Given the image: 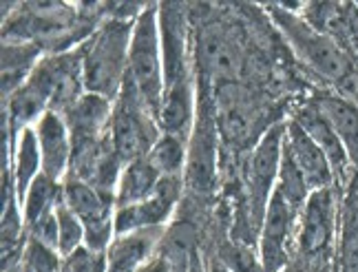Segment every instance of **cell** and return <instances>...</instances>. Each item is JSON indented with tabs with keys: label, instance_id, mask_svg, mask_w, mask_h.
<instances>
[{
	"label": "cell",
	"instance_id": "cell-33",
	"mask_svg": "<svg viewBox=\"0 0 358 272\" xmlns=\"http://www.w3.org/2000/svg\"><path fill=\"white\" fill-rule=\"evenodd\" d=\"M3 272H22V264H20V266H13V268H9V270H3Z\"/></svg>",
	"mask_w": 358,
	"mask_h": 272
},
{
	"label": "cell",
	"instance_id": "cell-7",
	"mask_svg": "<svg viewBox=\"0 0 358 272\" xmlns=\"http://www.w3.org/2000/svg\"><path fill=\"white\" fill-rule=\"evenodd\" d=\"M213 91L201 89L197 93V117L188 138V162L184 171V184L195 195H210L217 186V159H219V122Z\"/></svg>",
	"mask_w": 358,
	"mask_h": 272
},
{
	"label": "cell",
	"instance_id": "cell-16",
	"mask_svg": "<svg viewBox=\"0 0 358 272\" xmlns=\"http://www.w3.org/2000/svg\"><path fill=\"white\" fill-rule=\"evenodd\" d=\"M292 117L303 127V131H306L310 138L321 146V151L325 153V157L329 159V166H332V171H334V182H336V188L341 193V190L348 186V182L352 180V175L356 171L352 169L350 155L345 151V146H343L341 138L336 135V131L332 129V124H329V120L319 111V106H316L312 100H308L306 104H303Z\"/></svg>",
	"mask_w": 358,
	"mask_h": 272
},
{
	"label": "cell",
	"instance_id": "cell-25",
	"mask_svg": "<svg viewBox=\"0 0 358 272\" xmlns=\"http://www.w3.org/2000/svg\"><path fill=\"white\" fill-rule=\"evenodd\" d=\"M62 197H64L62 182L49 178V175H45V173H40L36 178V182L29 186V190H27L24 199L20 201L24 226L29 228L31 224H36L40 220V217H45V215L56 210L60 206Z\"/></svg>",
	"mask_w": 358,
	"mask_h": 272
},
{
	"label": "cell",
	"instance_id": "cell-30",
	"mask_svg": "<svg viewBox=\"0 0 358 272\" xmlns=\"http://www.w3.org/2000/svg\"><path fill=\"white\" fill-rule=\"evenodd\" d=\"M281 272H314V270L306 262H303V259H299V257H292V262L287 264Z\"/></svg>",
	"mask_w": 358,
	"mask_h": 272
},
{
	"label": "cell",
	"instance_id": "cell-12",
	"mask_svg": "<svg viewBox=\"0 0 358 272\" xmlns=\"http://www.w3.org/2000/svg\"><path fill=\"white\" fill-rule=\"evenodd\" d=\"M184 178H162L155 195H150L140 203H133V206L115 210V235H127L148 228H166L184 197Z\"/></svg>",
	"mask_w": 358,
	"mask_h": 272
},
{
	"label": "cell",
	"instance_id": "cell-23",
	"mask_svg": "<svg viewBox=\"0 0 358 272\" xmlns=\"http://www.w3.org/2000/svg\"><path fill=\"white\" fill-rule=\"evenodd\" d=\"M43 173V157H40V146H38V138H36V129H24L16 146H13L11 153V182H13V190H16L18 201L24 199L27 190L36 182L38 175Z\"/></svg>",
	"mask_w": 358,
	"mask_h": 272
},
{
	"label": "cell",
	"instance_id": "cell-5",
	"mask_svg": "<svg viewBox=\"0 0 358 272\" xmlns=\"http://www.w3.org/2000/svg\"><path fill=\"white\" fill-rule=\"evenodd\" d=\"M285 122H274L252 146L250 155L243 162L241 186H243V208L245 220L255 235L264 222L270 197L279 182V169L283 157Z\"/></svg>",
	"mask_w": 358,
	"mask_h": 272
},
{
	"label": "cell",
	"instance_id": "cell-32",
	"mask_svg": "<svg viewBox=\"0 0 358 272\" xmlns=\"http://www.w3.org/2000/svg\"><path fill=\"white\" fill-rule=\"evenodd\" d=\"M206 268H208V272H232V270L226 268L222 262H217L215 257H210V259H206Z\"/></svg>",
	"mask_w": 358,
	"mask_h": 272
},
{
	"label": "cell",
	"instance_id": "cell-20",
	"mask_svg": "<svg viewBox=\"0 0 358 272\" xmlns=\"http://www.w3.org/2000/svg\"><path fill=\"white\" fill-rule=\"evenodd\" d=\"M336 268L338 272H358V173L341 190Z\"/></svg>",
	"mask_w": 358,
	"mask_h": 272
},
{
	"label": "cell",
	"instance_id": "cell-3",
	"mask_svg": "<svg viewBox=\"0 0 358 272\" xmlns=\"http://www.w3.org/2000/svg\"><path fill=\"white\" fill-rule=\"evenodd\" d=\"M135 22L104 18L91 34L87 43L80 45L82 78L85 91L115 102L127 83L129 53Z\"/></svg>",
	"mask_w": 358,
	"mask_h": 272
},
{
	"label": "cell",
	"instance_id": "cell-34",
	"mask_svg": "<svg viewBox=\"0 0 358 272\" xmlns=\"http://www.w3.org/2000/svg\"><path fill=\"white\" fill-rule=\"evenodd\" d=\"M354 104H358V102H354Z\"/></svg>",
	"mask_w": 358,
	"mask_h": 272
},
{
	"label": "cell",
	"instance_id": "cell-14",
	"mask_svg": "<svg viewBox=\"0 0 358 272\" xmlns=\"http://www.w3.org/2000/svg\"><path fill=\"white\" fill-rule=\"evenodd\" d=\"M62 117L69 127V133H71L73 151H80V148H89L102 142L108 135L113 117V102L100 98V95L85 93Z\"/></svg>",
	"mask_w": 358,
	"mask_h": 272
},
{
	"label": "cell",
	"instance_id": "cell-11",
	"mask_svg": "<svg viewBox=\"0 0 358 272\" xmlns=\"http://www.w3.org/2000/svg\"><path fill=\"white\" fill-rule=\"evenodd\" d=\"M301 210L272 193L259 228V262L264 272H281L294 257Z\"/></svg>",
	"mask_w": 358,
	"mask_h": 272
},
{
	"label": "cell",
	"instance_id": "cell-27",
	"mask_svg": "<svg viewBox=\"0 0 358 272\" xmlns=\"http://www.w3.org/2000/svg\"><path fill=\"white\" fill-rule=\"evenodd\" d=\"M56 215H58V252L66 257L85 246V226L78 220V215L64 203V197Z\"/></svg>",
	"mask_w": 358,
	"mask_h": 272
},
{
	"label": "cell",
	"instance_id": "cell-26",
	"mask_svg": "<svg viewBox=\"0 0 358 272\" xmlns=\"http://www.w3.org/2000/svg\"><path fill=\"white\" fill-rule=\"evenodd\" d=\"M146 157L159 171L162 178H184L188 162V140L171 133H162Z\"/></svg>",
	"mask_w": 358,
	"mask_h": 272
},
{
	"label": "cell",
	"instance_id": "cell-29",
	"mask_svg": "<svg viewBox=\"0 0 358 272\" xmlns=\"http://www.w3.org/2000/svg\"><path fill=\"white\" fill-rule=\"evenodd\" d=\"M62 272H108L106 250H93L82 246L62 257Z\"/></svg>",
	"mask_w": 358,
	"mask_h": 272
},
{
	"label": "cell",
	"instance_id": "cell-2",
	"mask_svg": "<svg viewBox=\"0 0 358 272\" xmlns=\"http://www.w3.org/2000/svg\"><path fill=\"white\" fill-rule=\"evenodd\" d=\"M301 7L303 3L270 5L266 11L294 58L321 85V89H329L358 102V62L329 36L316 31L299 13Z\"/></svg>",
	"mask_w": 358,
	"mask_h": 272
},
{
	"label": "cell",
	"instance_id": "cell-6",
	"mask_svg": "<svg viewBox=\"0 0 358 272\" xmlns=\"http://www.w3.org/2000/svg\"><path fill=\"white\" fill-rule=\"evenodd\" d=\"M127 85L157 115L164 100V62L159 43V5H146L135 20Z\"/></svg>",
	"mask_w": 358,
	"mask_h": 272
},
{
	"label": "cell",
	"instance_id": "cell-15",
	"mask_svg": "<svg viewBox=\"0 0 358 272\" xmlns=\"http://www.w3.org/2000/svg\"><path fill=\"white\" fill-rule=\"evenodd\" d=\"M285 153L292 157L296 169L301 171L303 180L308 182L310 190H321L336 186L334 171L329 166V159L321 151V146L316 144L310 135L303 131V127L294 117L285 120V140H283Z\"/></svg>",
	"mask_w": 358,
	"mask_h": 272
},
{
	"label": "cell",
	"instance_id": "cell-1",
	"mask_svg": "<svg viewBox=\"0 0 358 272\" xmlns=\"http://www.w3.org/2000/svg\"><path fill=\"white\" fill-rule=\"evenodd\" d=\"M102 16L100 5L69 3H20L5 5L3 43H29L43 53H64L87 43L98 29Z\"/></svg>",
	"mask_w": 358,
	"mask_h": 272
},
{
	"label": "cell",
	"instance_id": "cell-18",
	"mask_svg": "<svg viewBox=\"0 0 358 272\" xmlns=\"http://www.w3.org/2000/svg\"><path fill=\"white\" fill-rule=\"evenodd\" d=\"M164 233H166V228H148L115 235L111 246L106 248L108 272H137L157 255Z\"/></svg>",
	"mask_w": 358,
	"mask_h": 272
},
{
	"label": "cell",
	"instance_id": "cell-35",
	"mask_svg": "<svg viewBox=\"0 0 358 272\" xmlns=\"http://www.w3.org/2000/svg\"><path fill=\"white\" fill-rule=\"evenodd\" d=\"M356 5H358V3H356Z\"/></svg>",
	"mask_w": 358,
	"mask_h": 272
},
{
	"label": "cell",
	"instance_id": "cell-19",
	"mask_svg": "<svg viewBox=\"0 0 358 272\" xmlns=\"http://www.w3.org/2000/svg\"><path fill=\"white\" fill-rule=\"evenodd\" d=\"M310 100L329 120L350 155L352 169L358 173V104L329 89H319Z\"/></svg>",
	"mask_w": 358,
	"mask_h": 272
},
{
	"label": "cell",
	"instance_id": "cell-9",
	"mask_svg": "<svg viewBox=\"0 0 358 272\" xmlns=\"http://www.w3.org/2000/svg\"><path fill=\"white\" fill-rule=\"evenodd\" d=\"M64 203L85 226V246L106 250L115 239V195L104 193L69 173L62 180Z\"/></svg>",
	"mask_w": 358,
	"mask_h": 272
},
{
	"label": "cell",
	"instance_id": "cell-31",
	"mask_svg": "<svg viewBox=\"0 0 358 272\" xmlns=\"http://www.w3.org/2000/svg\"><path fill=\"white\" fill-rule=\"evenodd\" d=\"M188 272H208V268H206V259H203V255H201V252L195 255V259H192Z\"/></svg>",
	"mask_w": 358,
	"mask_h": 272
},
{
	"label": "cell",
	"instance_id": "cell-28",
	"mask_svg": "<svg viewBox=\"0 0 358 272\" xmlns=\"http://www.w3.org/2000/svg\"><path fill=\"white\" fill-rule=\"evenodd\" d=\"M22 272H62V255L56 248L29 239L22 255Z\"/></svg>",
	"mask_w": 358,
	"mask_h": 272
},
{
	"label": "cell",
	"instance_id": "cell-22",
	"mask_svg": "<svg viewBox=\"0 0 358 272\" xmlns=\"http://www.w3.org/2000/svg\"><path fill=\"white\" fill-rule=\"evenodd\" d=\"M159 182H162V175L150 164L148 157H140L131 162V164L122 169L120 182L115 188V206L127 208V206H133V203L148 199L150 195H155Z\"/></svg>",
	"mask_w": 358,
	"mask_h": 272
},
{
	"label": "cell",
	"instance_id": "cell-4",
	"mask_svg": "<svg viewBox=\"0 0 358 272\" xmlns=\"http://www.w3.org/2000/svg\"><path fill=\"white\" fill-rule=\"evenodd\" d=\"M341 193L336 186L314 190L299 217L294 257L306 262L314 272L336 268Z\"/></svg>",
	"mask_w": 358,
	"mask_h": 272
},
{
	"label": "cell",
	"instance_id": "cell-13",
	"mask_svg": "<svg viewBox=\"0 0 358 272\" xmlns=\"http://www.w3.org/2000/svg\"><path fill=\"white\" fill-rule=\"evenodd\" d=\"M301 16L316 31L329 36L358 62V5L356 3H303Z\"/></svg>",
	"mask_w": 358,
	"mask_h": 272
},
{
	"label": "cell",
	"instance_id": "cell-10",
	"mask_svg": "<svg viewBox=\"0 0 358 272\" xmlns=\"http://www.w3.org/2000/svg\"><path fill=\"white\" fill-rule=\"evenodd\" d=\"M190 7L182 3H159V43L164 62V89L195 80L192 71Z\"/></svg>",
	"mask_w": 358,
	"mask_h": 272
},
{
	"label": "cell",
	"instance_id": "cell-21",
	"mask_svg": "<svg viewBox=\"0 0 358 272\" xmlns=\"http://www.w3.org/2000/svg\"><path fill=\"white\" fill-rule=\"evenodd\" d=\"M197 117V95L195 80L164 89V100L159 106V129L177 138L188 140Z\"/></svg>",
	"mask_w": 358,
	"mask_h": 272
},
{
	"label": "cell",
	"instance_id": "cell-8",
	"mask_svg": "<svg viewBox=\"0 0 358 272\" xmlns=\"http://www.w3.org/2000/svg\"><path fill=\"white\" fill-rule=\"evenodd\" d=\"M162 135L159 120L150 108L140 100L127 83H124L117 100L113 102L111 117V140L122 164L146 157Z\"/></svg>",
	"mask_w": 358,
	"mask_h": 272
},
{
	"label": "cell",
	"instance_id": "cell-17",
	"mask_svg": "<svg viewBox=\"0 0 358 272\" xmlns=\"http://www.w3.org/2000/svg\"><path fill=\"white\" fill-rule=\"evenodd\" d=\"M34 129L40 146V157H43V173L62 182L71 169L73 155L71 133H69L64 117L56 111H47L36 122Z\"/></svg>",
	"mask_w": 358,
	"mask_h": 272
},
{
	"label": "cell",
	"instance_id": "cell-24",
	"mask_svg": "<svg viewBox=\"0 0 358 272\" xmlns=\"http://www.w3.org/2000/svg\"><path fill=\"white\" fill-rule=\"evenodd\" d=\"M43 56V49L36 45L3 43V100H7L29 80Z\"/></svg>",
	"mask_w": 358,
	"mask_h": 272
}]
</instances>
